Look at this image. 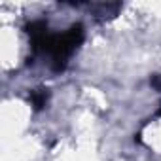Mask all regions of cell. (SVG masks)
<instances>
[{
    "label": "cell",
    "mask_w": 161,
    "mask_h": 161,
    "mask_svg": "<svg viewBox=\"0 0 161 161\" xmlns=\"http://www.w3.org/2000/svg\"><path fill=\"white\" fill-rule=\"evenodd\" d=\"M47 99H49L47 89H34V91H31V95H29V101H31V104H32L34 110H42V108L47 104Z\"/></svg>",
    "instance_id": "3957f363"
},
{
    "label": "cell",
    "mask_w": 161,
    "mask_h": 161,
    "mask_svg": "<svg viewBox=\"0 0 161 161\" xmlns=\"http://www.w3.org/2000/svg\"><path fill=\"white\" fill-rule=\"evenodd\" d=\"M84 42V27L76 23L68 27L63 34H55L51 47H49V57H51V68L55 72H63L72 57V53L80 47Z\"/></svg>",
    "instance_id": "6da1fadb"
},
{
    "label": "cell",
    "mask_w": 161,
    "mask_h": 161,
    "mask_svg": "<svg viewBox=\"0 0 161 161\" xmlns=\"http://www.w3.org/2000/svg\"><path fill=\"white\" fill-rule=\"evenodd\" d=\"M25 32L31 40V47L34 53H49V47H51V42H53V36L49 32V27L46 21L38 19V21H31L27 27H25Z\"/></svg>",
    "instance_id": "7a4b0ae2"
},
{
    "label": "cell",
    "mask_w": 161,
    "mask_h": 161,
    "mask_svg": "<svg viewBox=\"0 0 161 161\" xmlns=\"http://www.w3.org/2000/svg\"><path fill=\"white\" fill-rule=\"evenodd\" d=\"M150 86H152L153 89H157V91H161V76H157V74H153V76L150 78Z\"/></svg>",
    "instance_id": "277c9868"
}]
</instances>
